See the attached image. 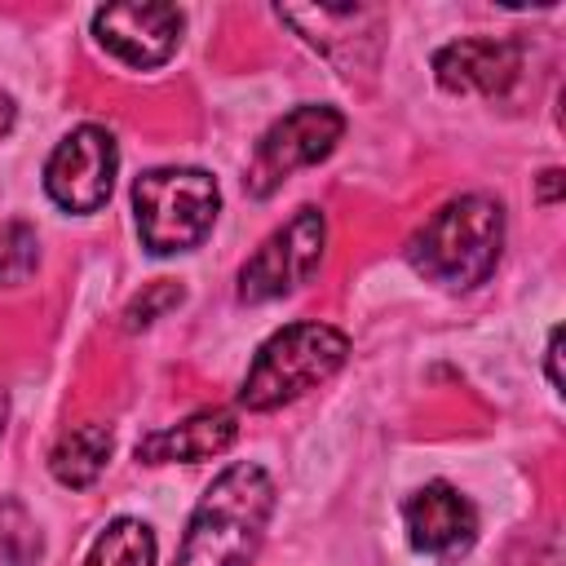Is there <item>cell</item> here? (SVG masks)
I'll list each match as a JSON object with an SVG mask.
<instances>
[{"label":"cell","instance_id":"obj_13","mask_svg":"<svg viewBox=\"0 0 566 566\" xmlns=\"http://www.w3.org/2000/svg\"><path fill=\"white\" fill-rule=\"evenodd\" d=\"M111 451H115V438H111L106 424H93V420H88V424H71V429L53 442L49 469H53V478H57L62 486L84 491V486H93V482L102 478Z\"/></svg>","mask_w":566,"mask_h":566},{"label":"cell","instance_id":"obj_15","mask_svg":"<svg viewBox=\"0 0 566 566\" xmlns=\"http://www.w3.org/2000/svg\"><path fill=\"white\" fill-rule=\"evenodd\" d=\"M40 548L35 517L18 500H0V566H35Z\"/></svg>","mask_w":566,"mask_h":566},{"label":"cell","instance_id":"obj_9","mask_svg":"<svg viewBox=\"0 0 566 566\" xmlns=\"http://www.w3.org/2000/svg\"><path fill=\"white\" fill-rule=\"evenodd\" d=\"M97 44L133 71L164 66L181 40V9L172 4H106L93 13Z\"/></svg>","mask_w":566,"mask_h":566},{"label":"cell","instance_id":"obj_4","mask_svg":"<svg viewBox=\"0 0 566 566\" xmlns=\"http://www.w3.org/2000/svg\"><path fill=\"white\" fill-rule=\"evenodd\" d=\"M221 208V190L203 168H150L133 186L137 234L155 256L190 252L203 243Z\"/></svg>","mask_w":566,"mask_h":566},{"label":"cell","instance_id":"obj_19","mask_svg":"<svg viewBox=\"0 0 566 566\" xmlns=\"http://www.w3.org/2000/svg\"><path fill=\"white\" fill-rule=\"evenodd\" d=\"M557 195H562V168H548V172L539 177V199H544V203H553Z\"/></svg>","mask_w":566,"mask_h":566},{"label":"cell","instance_id":"obj_10","mask_svg":"<svg viewBox=\"0 0 566 566\" xmlns=\"http://www.w3.org/2000/svg\"><path fill=\"white\" fill-rule=\"evenodd\" d=\"M407 544L433 562H455L478 539V509L451 482H424L402 504Z\"/></svg>","mask_w":566,"mask_h":566},{"label":"cell","instance_id":"obj_5","mask_svg":"<svg viewBox=\"0 0 566 566\" xmlns=\"http://www.w3.org/2000/svg\"><path fill=\"white\" fill-rule=\"evenodd\" d=\"M323 243H327V221L318 208H296L287 226H279L239 270V301L243 305H265L279 301L287 292H296L301 283H310V274L323 261Z\"/></svg>","mask_w":566,"mask_h":566},{"label":"cell","instance_id":"obj_20","mask_svg":"<svg viewBox=\"0 0 566 566\" xmlns=\"http://www.w3.org/2000/svg\"><path fill=\"white\" fill-rule=\"evenodd\" d=\"M13 115H18V106H13V97L9 93H0V137L13 128Z\"/></svg>","mask_w":566,"mask_h":566},{"label":"cell","instance_id":"obj_6","mask_svg":"<svg viewBox=\"0 0 566 566\" xmlns=\"http://www.w3.org/2000/svg\"><path fill=\"white\" fill-rule=\"evenodd\" d=\"M340 137H345V115L336 106H296V111H287L256 142L252 172H248L252 195L256 199L274 195L296 168H310V164L327 159Z\"/></svg>","mask_w":566,"mask_h":566},{"label":"cell","instance_id":"obj_12","mask_svg":"<svg viewBox=\"0 0 566 566\" xmlns=\"http://www.w3.org/2000/svg\"><path fill=\"white\" fill-rule=\"evenodd\" d=\"M239 424H234V411L226 407H203L195 416H186L181 424H168V429H155L137 442V460L142 464H199V460H212L221 451H230Z\"/></svg>","mask_w":566,"mask_h":566},{"label":"cell","instance_id":"obj_11","mask_svg":"<svg viewBox=\"0 0 566 566\" xmlns=\"http://www.w3.org/2000/svg\"><path fill=\"white\" fill-rule=\"evenodd\" d=\"M522 71V49L513 40H495V35H473V40H455L442 44L433 53V75L447 93H509L513 80Z\"/></svg>","mask_w":566,"mask_h":566},{"label":"cell","instance_id":"obj_18","mask_svg":"<svg viewBox=\"0 0 566 566\" xmlns=\"http://www.w3.org/2000/svg\"><path fill=\"white\" fill-rule=\"evenodd\" d=\"M548 380H553V389H562V327H553L548 332Z\"/></svg>","mask_w":566,"mask_h":566},{"label":"cell","instance_id":"obj_2","mask_svg":"<svg viewBox=\"0 0 566 566\" xmlns=\"http://www.w3.org/2000/svg\"><path fill=\"white\" fill-rule=\"evenodd\" d=\"M504 248V208L491 195L447 199L411 239L407 261L416 274L447 292H469L491 279Z\"/></svg>","mask_w":566,"mask_h":566},{"label":"cell","instance_id":"obj_7","mask_svg":"<svg viewBox=\"0 0 566 566\" xmlns=\"http://www.w3.org/2000/svg\"><path fill=\"white\" fill-rule=\"evenodd\" d=\"M115 168H119L115 137L97 124H80L53 146L44 164V190L66 212H97L111 199Z\"/></svg>","mask_w":566,"mask_h":566},{"label":"cell","instance_id":"obj_21","mask_svg":"<svg viewBox=\"0 0 566 566\" xmlns=\"http://www.w3.org/2000/svg\"><path fill=\"white\" fill-rule=\"evenodd\" d=\"M4 420H9V398H4V389H0V433H4Z\"/></svg>","mask_w":566,"mask_h":566},{"label":"cell","instance_id":"obj_16","mask_svg":"<svg viewBox=\"0 0 566 566\" xmlns=\"http://www.w3.org/2000/svg\"><path fill=\"white\" fill-rule=\"evenodd\" d=\"M40 265V243H35V230L27 221H9L0 230V283L4 287H18L35 274Z\"/></svg>","mask_w":566,"mask_h":566},{"label":"cell","instance_id":"obj_1","mask_svg":"<svg viewBox=\"0 0 566 566\" xmlns=\"http://www.w3.org/2000/svg\"><path fill=\"white\" fill-rule=\"evenodd\" d=\"M274 513V482L261 464H230L199 495L172 566H248Z\"/></svg>","mask_w":566,"mask_h":566},{"label":"cell","instance_id":"obj_17","mask_svg":"<svg viewBox=\"0 0 566 566\" xmlns=\"http://www.w3.org/2000/svg\"><path fill=\"white\" fill-rule=\"evenodd\" d=\"M181 301H186L181 283H172V279H155L150 287H142V296L128 301V310H124V327H128V332H142V327H150L155 318H164L168 310H177Z\"/></svg>","mask_w":566,"mask_h":566},{"label":"cell","instance_id":"obj_3","mask_svg":"<svg viewBox=\"0 0 566 566\" xmlns=\"http://www.w3.org/2000/svg\"><path fill=\"white\" fill-rule=\"evenodd\" d=\"M349 358V336L327 323H287L252 358L239 402L248 411H274L332 380Z\"/></svg>","mask_w":566,"mask_h":566},{"label":"cell","instance_id":"obj_14","mask_svg":"<svg viewBox=\"0 0 566 566\" xmlns=\"http://www.w3.org/2000/svg\"><path fill=\"white\" fill-rule=\"evenodd\" d=\"M84 566H155V531L137 517H115L93 539Z\"/></svg>","mask_w":566,"mask_h":566},{"label":"cell","instance_id":"obj_8","mask_svg":"<svg viewBox=\"0 0 566 566\" xmlns=\"http://www.w3.org/2000/svg\"><path fill=\"white\" fill-rule=\"evenodd\" d=\"M279 18L287 27H296V35L305 44H314L323 57H332L345 75L376 66L380 57V31H385V13L380 9H336V4H279Z\"/></svg>","mask_w":566,"mask_h":566}]
</instances>
